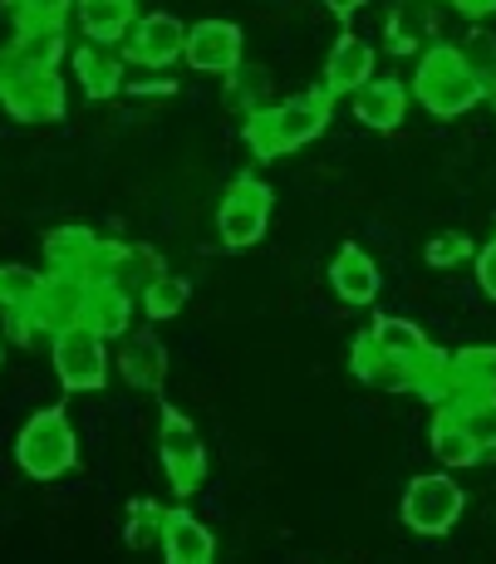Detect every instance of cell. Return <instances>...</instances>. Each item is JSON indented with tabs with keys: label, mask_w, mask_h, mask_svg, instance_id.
Listing matches in <instances>:
<instances>
[{
	"label": "cell",
	"mask_w": 496,
	"mask_h": 564,
	"mask_svg": "<svg viewBox=\"0 0 496 564\" xmlns=\"http://www.w3.org/2000/svg\"><path fill=\"white\" fill-rule=\"evenodd\" d=\"M45 275L30 265H0V310H30Z\"/></svg>",
	"instance_id": "obj_30"
},
{
	"label": "cell",
	"mask_w": 496,
	"mask_h": 564,
	"mask_svg": "<svg viewBox=\"0 0 496 564\" xmlns=\"http://www.w3.org/2000/svg\"><path fill=\"white\" fill-rule=\"evenodd\" d=\"M79 462V437L60 408H45L15 432V466L35 481H55Z\"/></svg>",
	"instance_id": "obj_2"
},
{
	"label": "cell",
	"mask_w": 496,
	"mask_h": 564,
	"mask_svg": "<svg viewBox=\"0 0 496 564\" xmlns=\"http://www.w3.org/2000/svg\"><path fill=\"white\" fill-rule=\"evenodd\" d=\"M182 50H187V25L177 15H168V10L138 15V25L123 40V54L133 64H143V69H168L172 59H182Z\"/></svg>",
	"instance_id": "obj_8"
},
{
	"label": "cell",
	"mask_w": 496,
	"mask_h": 564,
	"mask_svg": "<svg viewBox=\"0 0 496 564\" xmlns=\"http://www.w3.org/2000/svg\"><path fill=\"white\" fill-rule=\"evenodd\" d=\"M374 79V50L359 35H339L325 59V94H354Z\"/></svg>",
	"instance_id": "obj_15"
},
{
	"label": "cell",
	"mask_w": 496,
	"mask_h": 564,
	"mask_svg": "<svg viewBox=\"0 0 496 564\" xmlns=\"http://www.w3.org/2000/svg\"><path fill=\"white\" fill-rule=\"evenodd\" d=\"M266 221H271V192H266L261 182H251V177L231 182V192H226L222 206H217L222 246L246 251V246H256L266 236Z\"/></svg>",
	"instance_id": "obj_5"
},
{
	"label": "cell",
	"mask_w": 496,
	"mask_h": 564,
	"mask_svg": "<svg viewBox=\"0 0 496 564\" xmlns=\"http://www.w3.org/2000/svg\"><path fill=\"white\" fill-rule=\"evenodd\" d=\"M349 99H354V118L369 123V128H379V133L398 128L403 113H408V89L398 79H369V84H359Z\"/></svg>",
	"instance_id": "obj_16"
},
{
	"label": "cell",
	"mask_w": 496,
	"mask_h": 564,
	"mask_svg": "<svg viewBox=\"0 0 496 564\" xmlns=\"http://www.w3.org/2000/svg\"><path fill=\"white\" fill-rule=\"evenodd\" d=\"M330 99H334V94L320 89V94H295V99H285L276 108V113H280V133H285V153H290V148L315 143V138L325 133Z\"/></svg>",
	"instance_id": "obj_17"
},
{
	"label": "cell",
	"mask_w": 496,
	"mask_h": 564,
	"mask_svg": "<svg viewBox=\"0 0 496 564\" xmlns=\"http://www.w3.org/2000/svg\"><path fill=\"white\" fill-rule=\"evenodd\" d=\"M364 383L379 388V393H408V388H423V373H418V359H393V354H379L374 368L364 373Z\"/></svg>",
	"instance_id": "obj_28"
},
{
	"label": "cell",
	"mask_w": 496,
	"mask_h": 564,
	"mask_svg": "<svg viewBox=\"0 0 496 564\" xmlns=\"http://www.w3.org/2000/svg\"><path fill=\"white\" fill-rule=\"evenodd\" d=\"M462 511H467V496H462V486L452 481V471L408 481L403 520H408V530H418V535H448V530L462 520Z\"/></svg>",
	"instance_id": "obj_4"
},
{
	"label": "cell",
	"mask_w": 496,
	"mask_h": 564,
	"mask_svg": "<svg viewBox=\"0 0 496 564\" xmlns=\"http://www.w3.org/2000/svg\"><path fill=\"white\" fill-rule=\"evenodd\" d=\"M462 260H472V241L462 231H438L433 241H428V265L452 270V265H462Z\"/></svg>",
	"instance_id": "obj_34"
},
{
	"label": "cell",
	"mask_w": 496,
	"mask_h": 564,
	"mask_svg": "<svg viewBox=\"0 0 496 564\" xmlns=\"http://www.w3.org/2000/svg\"><path fill=\"white\" fill-rule=\"evenodd\" d=\"M128 310H133V300H128V295H118L114 285H94L84 319H89L94 329L104 334V339H114V334H123V329H128Z\"/></svg>",
	"instance_id": "obj_26"
},
{
	"label": "cell",
	"mask_w": 496,
	"mask_h": 564,
	"mask_svg": "<svg viewBox=\"0 0 496 564\" xmlns=\"http://www.w3.org/2000/svg\"><path fill=\"white\" fill-rule=\"evenodd\" d=\"M25 74H30L25 54H20L15 45H6V50H0V99H6V94H10V89H15V84H20V79H25Z\"/></svg>",
	"instance_id": "obj_37"
},
{
	"label": "cell",
	"mask_w": 496,
	"mask_h": 564,
	"mask_svg": "<svg viewBox=\"0 0 496 564\" xmlns=\"http://www.w3.org/2000/svg\"><path fill=\"white\" fill-rule=\"evenodd\" d=\"M325 6H330V15L349 20V15H354V10H359V6H364V0H325Z\"/></svg>",
	"instance_id": "obj_41"
},
{
	"label": "cell",
	"mask_w": 496,
	"mask_h": 564,
	"mask_svg": "<svg viewBox=\"0 0 496 564\" xmlns=\"http://www.w3.org/2000/svg\"><path fill=\"white\" fill-rule=\"evenodd\" d=\"M457 10H467V15H487V10H496V0H452Z\"/></svg>",
	"instance_id": "obj_40"
},
{
	"label": "cell",
	"mask_w": 496,
	"mask_h": 564,
	"mask_svg": "<svg viewBox=\"0 0 496 564\" xmlns=\"http://www.w3.org/2000/svg\"><path fill=\"white\" fill-rule=\"evenodd\" d=\"M163 520H168V511L158 501H133L128 506V545L133 550L163 545Z\"/></svg>",
	"instance_id": "obj_32"
},
{
	"label": "cell",
	"mask_w": 496,
	"mask_h": 564,
	"mask_svg": "<svg viewBox=\"0 0 496 564\" xmlns=\"http://www.w3.org/2000/svg\"><path fill=\"white\" fill-rule=\"evenodd\" d=\"M330 285L344 305H369V300L379 295V265H374L359 246H344V251L330 260Z\"/></svg>",
	"instance_id": "obj_18"
},
{
	"label": "cell",
	"mask_w": 496,
	"mask_h": 564,
	"mask_svg": "<svg viewBox=\"0 0 496 564\" xmlns=\"http://www.w3.org/2000/svg\"><path fill=\"white\" fill-rule=\"evenodd\" d=\"M20 25H60L64 10H74V0H15Z\"/></svg>",
	"instance_id": "obj_36"
},
{
	"label": "cell",
	"mask_w": 496,
	"mask_h": 564,
	"mask_svg": "<svg viewBox=\"0 0 496 564\" xmlns=\"http://www.w3.org/2000/svg\"><path fill=\"white\" fill-rule=\"evenodd\" d=\"M0 104H6L10 118H20V123H55V118L64 113L60 69H30Z\"/></svg>",
	"instance_id": "obj_11"
},
{
	"label": "cell",
	"mask_w": 496,
	"mask_h": 564,
	"mask_svg": "<svg viewBox=\"0 0 496 564\" xmlns=\"http://www.w3.org/2000/svg\"><path fill=\"white\" fill-rule=\"evenodd\" d=\"M118 373L128 378V388L153 393V388H163V378H168V349L153 339V334H128L123 349H118Z\"/></svg>",
	"instance_id": "obj_19"
},
{
	"label": "cell",
	"mask_w": 496,
	"mask_h": 564,
	"mask_svg": "<svg viewBox=\"0 0 496 564\" xmlns=\"http://www.w3.org/2000/svg\"><path fill=\"white\" fill-rule=\"evenodd\" d=\"M163 275H168L163 256H158L153 246H114L109 270H104V285H114L118 295H128V300H143L148 285Z\"/></svg>",
	"instance_id": "obj_12"
},
{
	"label": "cell",
	"mask_w": 496,
	"mask_h": 564,
	"mask_svg": "<svg viewBox=\"0 0 496 564\" xmlns=\"http://www.w3.org/2000/svg\"><path fill=\"white\" fill-rule=\"evenodd\" d=\"M428 30H433V10L423 6V0H413V6H398V15H393V40H398V50H418L428 40Z\"/></svg>",
	"instance_id": "obj_33"
},
{
	"label": "cell",
	"mask_w": 496,
	"mask_h": 564,
	"mask_svg": "<svg viewBox=\"0 0 496 564\" xmlns=\"http://www.w3.org/2000/svg\"><path fill=\"white\" fill-rule=\"evenodd\" d=\"M182 59L197 74H236L241 69V30L231 20H197V25H187Z\"/></svg>",
	"instance_id": "obj_10"
},
{
	"label": "cell",
	"mask_w": 496,
	"mask_h": 564,
	"mask_svg": "<svg viewBox=\"0 0 496 564\" xmlns=\"http://www.w3.org/2000/svg\"><path fill=\"white\" fill-rule=\"evenodd\" d=\"M45 256L55 270H74V275H84L89 285H104V270H109L114 246L99 241L89 226H60V231L45 236Z\"/></svg>",
	"instance_id": "obj_9"
},
{
	"label": "cell",
	"mask_w": 496,
	"mask_h": 564,
	"mask_svg": "<svg viewBox=\"0 0 496 564\" xmlns=\"http://www.w3.org/2000/svg\"><path fill=\"white\" fill-rule=\"evenodd\" d=\"M133 94H143V99H148V94H172V79H158V74H153V79H138Z\"/></svg>",
	"instance_id": "obj_39"
},
{
	"label": "cell",
	"mask_w": 496,
	"mask_h": 564,
	"mask_svg": "<svg viewBox=\"0 0 496 564\" xmlns=\"http://www.w3.org/2000/svg\"><path fill=\"white\" fill-rule=\"evenodd\" d=\"M158 452H163V466H168V481L172 491L192 496L207 476V447H202L197 427H192L182 412H163V427H158Z\"/></svg>",
	"instance_id": "obj_6"
},
{
	"label": "cell",
	"mask_w": 496,
	"mask_h": 564,
	"mask_svg": "<svg viewBox=\"0 0 496 564\" xmlns=\"http://www.w3.org/2000/svg\"><path fill=\"white\" fill-rule=\"evenodd\" d=\"M89 295H94V285L84 275H74V270H55V275H45V285H40L35 305H30V319H35L40 334L55 339L60 329H69V324L84 319Z\"/></svg>",
	"instance_id": "obj_7"
},
{
	"label": "cell",
	"mask_w": 496,
	"mask_h": 564,
	"mask_svg": "<svg viewBox=\"0 0 496 564\" xmlns=\"http://www.w3.org/2000/svg\"><path fill=\"white\" fill-rule=\"evenodd\" d=\"M374 344H379L384 354H393V359H423L433 344H428V334L418 329L413 319H398V314H384V319H374Z\"/></svg>",
	"instance_id": "obj_24"
},
{
	"label": "cell",
	"mask_w": 496,
	"mask_h": 564,
	"mask_svg": "<svg viewBox=\"0 0 496 564\" xmlns=\"http://www.w3.org/2000/svg\"><path fill=\"white\" fill-rule=\"evenodd\" d=\"M217 540L192 511H168L163 520V560L168 564H212Z\"/></svg>",
	"instance_id": "obj_14"
},
{
	"label": "cell",
	"mask_w": 496,
	"mask_h": 564,
	"mask_svg": "<svg viewBox=\"0 0 496 564\" xmlns=\"http://www.w3.org/2000/svg\"><path fill=\"white\" fill-rule=\"evenodd\" d=\"M266 69H236L231 74V104H241L246 113L251 108H266Z\"/></svg>",
	"instance_id": "obj_35"
},
{
	"label": "cell",
	"mask_w": 496,
	"mask_h": 564,
	"mask_svg": "<svg viewBox=\"0 0 496 564\" xmlns=\"http://www.w3.org/2000/svg\"><path fill=\"white\" fill-rule=\"evenodd\" d=\"M487 104H492V113H496V84H492V89H487Z\"/></svg>",
	"instance_id": "obj_42"
},
{
	"label": "cell",
	"mask_w": 496,
	"mask_h": 564,
	"mask_svg": "<svg viewBox=\"0 0 496 564\" xmlns=\"http://www.w3.org/2000/svg\"><path fill=\"white\" fill-rule=\"evenodd\" d=\"M433 457L442 462V471H462V466L482 462L477 442H472L467 427L452 417V408H442L438 417H433Z\"/></svg>",
	"instance_id": "obj_21"
},
{
	"label": "cell",
	"mask_w": 496,
	"mask_h": 564,
	"mask_svg": "<svg viewBox=\"0 0 496 564\" xmlns=\"http://www.w3.org/2000/svg\"><path fill=\"white\" fill-rule=\"evenodd\" d=\"M187 295H192V285H187L182 275H163V280H153V285H148V295H143L148 319H177V314L187 310Z\"/></svg>",
	"instance_id": "obj_31"
},
{
	"label": "cell",
	"mask_w": 496,
	"mask_h": 564,
	"mask_svg": "<svg viewBox=\"0 0 496 564\" xmlns=\"http://www.w3.org/2000/svg\"><path fill=\"white\" fill-rule=\"evenodd\" d=\"M477 285L496 300V236H492L487 246H482V256H477Z\"/></svg>",
	"instance_id": "obj_38"
},
{
	"label": "cell",
	"mask_w": 496,
	"mask_h": 564,
	"mask_svg": "<svg viewBox=\"0 0 496 564\" xmlns=\"http://www.w3.org/2000/svg\"><path fill=\"white\" fill-rule=\"evenodd\" d=\"M452 373V398L457 393H496V349H462L448 359Z\"/></svg>",
	"instance_id": "obj_23"
},
{
	"label": "cell",
	"mask_w": 496,
	"mask_h": 564,
	"mask_svg": "<svg viewBox=\"0 0 496 564\" xmlns=\"http://www.w3.org/2000/svg\"><path fill=\"white\" fill-rule=\"evenodd\" d=\"M246 143H251V153L266 158V162L285 153V133H280L276 108H251V113H246Z\"/></svg>",
	"instance_id": "obj_29"
},
{
	"label": "cell",
	"mask_w": 496,
	"mask_h": 564,
	"mask_svg": "<svg viewBox=\"0 0 496 564\" xmlns=\"http://www.w3.org/2000/svg\"><path fill=\"white\" fill-rule=\"evenodd\" d=\"M0 359H6V344H0Z\"/></svg>",
	"instance_id": "obj_43"
},
{
	"label": "cell",
	"mask_w": 496,
	"mask_h": 564,
	"mask_svg": "<svg viewBox=\"0 0 496 564\" xmlns=\"http://www.w3.org/2000/svg\"><path fill=\"white\" fill-rule=\"evenodd\" d=\"M448 408H452V417L467 427V437L477 442L482 457L496 452V393H457Z\"/></svg>",
	"instance_id": "obj_22"
},
{
	"label": "cell",
	"mask_w": 496,
	"mask_h": 564,
	"mask_svg": "<svg viewBox=\"0 0 496 564\" xmlns=\"http://www.w3.org/2000/svg\"><path fill=\"white\" fill-rule=\"evenodd\" d=\"M123 50H114L109 40H89V45L74 50V74H79L84 94L89 99H109V94L123 89Z\"/></svg>",
	"instance_id": "obj_13"
},
{
	"label": "cell",
	"mask_w": 496,
	"mask_h": 564,
	"mask_svg": "<svg viewBox=\"0 0 496 564\" xmlns=\"http://www.w3.org/2000/svg\"><path fill=\"white\" fill-rule=\"evenodd\" d=\"M457 54H462L472 79H477L482 89H492L496 84V35L492 30H467V35L457 40Z\"/></svg>",
	"instance_id": "obj_27"
},
{
	"label": "cell",
	"mask_w": 496,
	"mask_h": 564,
	"mask_svg": "<svg viewBox=\"0 0 496 564\" xmlns=\"http://www.w3.org/2000/svg\"><path fill=\"white\" fill-rule=\"evenodd\" d=\"M15 50L25 54L30 69H60V54H64V30L60 25H20Z\"/></svg>",
	"instance_id": "obj_25"
},
{
	"label": "cell",
	"mask_w": 496,
	"mask_h": 564,
	"mask_svg": "<svg viewBox=\"0 0 496 564\" xmlns=\"http://www.w3.org/2000/svg\"><path fill=\"white\" fill-rule=\"evenodd\" d=\"M74 15H79V30L89 40H128V30L138 25L133 0H74Z\"/></svg>",
	"instance_id": "obj_20"
},
{
	"label": "cell",
	"mask_w": 496,
	"mask_h": 564,
	"mask_svg": "<svg viewBox=\"0 0 496 564\" xmlns=\"http://www.w3.org/2000/svg\"><path fill=\"white\" fill-rule=\"evenodd\" d=\"M50 359H55V373L69 393H99L104 378H109V349H104V334L89 319L60 329L50 339Z\"/></svg>",
	"instance_id": "obj_3"
},
{
	"label": "cell",
	"mask_w": 496,
	"mask_h": 564,
	"mask_svg": "<svg viewBox=\"0 0 496 564\" xmlns=\"http://www.w3.org/2000/svg\"><path fill=\"white\" fill-rule=\"evenodd\" d=\"M482 94L487 89L467 74L457 45H433L413 69V99L423 104L433 118H462Z\"/></svg>",
	"instance_id": "obj_1"
}]
</instances>
